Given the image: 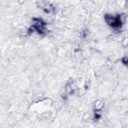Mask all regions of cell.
I'll return each instance as SVG.
<instances>
[{
    "instance_id": "6da1fadb",
    "label": "cell",
    "mask_w": 128,
    "mask_h": 128,
    "mask_svg": "<svg viewBox=\"0 0 128 128\" xmlns=\"http://www.w3.org/2000/svg\"><path fill=\"white\" fill-rule=\"evenodd\" d=\"M104 19L108 25L114 28L120 27L122 24L120 16H114L107 14L104 16Z\"/></svg>"
},
{
    "instance_id": "7a4b0ae2",
    "label": "cell",
    "mask_w": 128,
    "mask_h": 128,
    "mask_svg": "<svg viewBox=\"0 0 128 128\" xmlns=\"http://www.w3.org/2000/svg\"><path fill=\"white\" fill-rule=\"evenodd\" d=\"M34 23L32 26V28L36 30L40 34H43L44 32L45 28V24L44 22L38 18L34 19Z\"/></svg>"
}]
</instances>
